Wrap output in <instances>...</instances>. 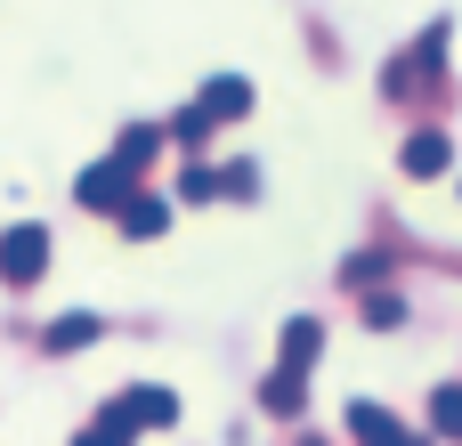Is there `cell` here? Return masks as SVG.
<instances>
[{
	"mask_svg": "<svg viewBox=\"0 0 462 446\" xmlns=\"http://www.w3.org/2000/svg\"><path fill=\"white\" fill-rule=\"evenodd\" d=\"M122 398H130L138 431H171V423H179V398H171V390H154V382H146V390H122Z\"/></svg>",
	"mask_w": 462,
	"mask_h": 446,
	"instance_id": "8",
	"label": "cell"
},
{
	"mask_svg": "<svg viewBox=\"0 0 462 446\" xmlns=\"http://www.w3.org/2000/svg\"><path fill=\"white\" fill-rule=\"evenodd\" d=\"M195 114H203L211 130H219V122H244V114H252V81H244V73H211V81L195 89Z\"/></svg>",
	"mask_w": 462,
	"mask_h": 446,
	"instance_id": "4",
	"label": "cell"
},
{
	"mask_svg": "<svg viewBox=\"0 0 462 446\" xmlns=\"http://www.w3.org/2000/svg\"><path fill=\"white\" fill-rule=\"evenodd\" d=\"M398 171H406V179H447V171H455V146H447V130H414V138L398 146Z\"/></svg>",
	"mask_w": 462,
	"mask_h": 446,
	"instance_id": "6",
	"label": "cell"
},
{
	"mask_svg": "<svg viewBox=\"0 0 462 446\" xmlns=\"http://www.w3.org/2000/svg\"><path fill=\"white\" fill-rule=\"evenodd\" d=\"M114 219H122V236H130V244H154V236L171 228V203H162V195H146V187H130V195L114 203Z\"/></svg>",
	"mask_w": 462,
	"mask_h": 446,
	"instance_id": "7",
	"label": "cell"
},
{
	"mask_svg": "<svg viewBox=\"0 0 462 446\" xmlns=\"http://www.w3.org/2000/svg\"><path fill=\"white\" fill-rule=\"evenodd\" d=\"M73 446H122V439H114L106 423H89V431H81V439H73Z\"/></svg>",
	"mask_w": 462,
	"mask_h": 446,
	"instance_id": "15",
	"label": "cell"
},
{
	"mask_svg": "<svg viewBox=\"0 0 462 446\" xmlns=\"http://www.w3.org/2000/svg\"><path fill=\"white\" fill-rule=\"evenodd\" d=\"M349 439L357 446H430L422 431H406L390 406H374V398H349Z\"/></svg>",
	"mask_w": 462,
	"mask_h": 446,
	"instance_id": "3",
	"label": "cell"
},
{
	"mask_svg": "<svg viewBox=\"0 0 462 446\" xmlns=\"http://www.w3.org/2000/svg\"><path fill=\"white\" fill-rule=\"evenodd\" d=\"M398 317H406V301H398V293H374V301H365V325H382V333H390Z\"/></svg>",
	"mask_w": 462,
	"mask_h": 446,
	"instance_id": "14",
	"label": "cell"
},
{
	"mask_svg": "<svg viewBox=\"0 0 462 446\" xmlns=\"http://www.w3.org/2000/svg\"><path fill=\"white\" fill-rule=\"evenodd\" d=\"M317 349H325V325H317V317H292V325H284V349H276V374H268V390H260V406H268L276 423L300 414V390H309Z\"/></svg>",
	"mask_w": 462,
	"mask_h": 446,
	"instance_id": "1",
	"label": "cell"
},
{
	"mask_svg": "<svg viewBox=\"0 0 462 446\" xmlns=\"http://www.w3.org/2000/svg\"><path fill=\"white\" fill-rule=\"evenodd\" d=\"M89 341H97V317H81V309H65L49 325V349H89Z\"/></svg>",
	"mask_w": 462,
	"mask_h": 446,
	"instance_id": "10",
	"label": "cell"
},
{
	"mask_svg": "<svg viewBox=\"0 0 462 446\" xmlns=\"http://www.w3.org/2000/svg\"><path fill=\"white\" fill-rule=\"evenodd\" d=\"M179 203H219V171H211V163H187V179H179Z\"/></svg>",
	"mask_w": 462,
	"mask_h": 446,
	"instance_id": "12",
	"label": "cell"
},
{
	"mask_svg": "<svg viewBox=\"0 0 462 446\" xmlns=\"http://www.w3.org/2000/svg\"><path fill=\"white\" fill-rule=\"evenodd\" d=\"M219 195L252 203V195H260V171H252V163H227V171H219Z\"/></svg>",
	"mask_w": 462,
	"mask_h": 446,
	"instance_id": "13",
	"label": "cell"
},
{
	"mask_svg": "<svg viewBox=\"0 0 462 446\" xmlns=\"http://www.w3.org/2000/svg\"><path fill=\"white\" fill-rule=\"evenodd\" d=\"M49 276V228H32V219H16V228H0V284H41Z\"/></svg>",
	"mask_w": 462,
	"mask_h": 446,
	"instance_id": "2",
	"label": "cell"
},
{
	"mask_svg": "<svg viewBox=\"0 0 462 446\" xmlns=\"http://www.w3.org/2000/svg\"><path fill=\"white\" fill-rule=\"evenodd\" d=\"M154 146H162V130H154V122H130V130L114 138V163H122V171H146Z\"/></svg>",
	"mask_w": 462,
	"mask_h": 446,
	"instance_id": "9",
	"label": "cell"
},
{
	"mask_svg": "<svg viewBox=\"0 0 462 446\" xmlns=\"http://www.w3.org/2000/svg\"><path fill=\"white\" fill-rule=\"evenodd\" d=\"M430 431H439V439H462V390H455V382L430 398Z\"/></svg>",
	"mask_w": 462,
	"mask_h": 446,
	"instance_id": "11",
	"label": "cell"
},
{
	"mask_svg": "<svg viewBox=\"0 0 462 446\" xmlns=\"http://www.w3.org/2000/svg\"><path fill=\"white\" fill-rule=\"evenodd\" d=\"M130 187H138V171H122V163L106 154V163H89V171L73 179V203H89V211H114Z\"/></svg>",
	"mask_w": 462,
	"mask_h": 446,
	"instance_id": "5",
	"label": "cell"
}]
</instances>
